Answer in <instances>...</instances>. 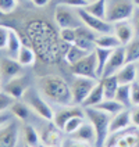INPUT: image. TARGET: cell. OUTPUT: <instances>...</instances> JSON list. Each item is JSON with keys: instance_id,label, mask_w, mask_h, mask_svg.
Instances as JSON below:
<instances>
[{"instance_id": "6da1fadb", "label": "cell", "mask_w": 139, "mask_h": 147, "mask_svg": "<svg viewBox=\"0 0 139 147\" xmlns=\"http://www.w3.org/2000/svg\"><path fill=\"white\" fill-rule=\"evenodd\" d=\"M38 89L46 100L61 106H73L71 86L58 75H43L38 79Z\"/></svg>"}, {"instance_id": "7a4b0ae2", "label": "cell", "mask_w": 139, "mask_h": 147, "mask_svg": "<svg viewBox=\"0 0 139 147\" xmlns=\"http://www.w3.org/2000/svg\"><path fill=\"white\" fill-rule=\"evenodd\" d=\"M85 115L88 118L96 132V144L95 147H104L107 140L110 138V121H111V115L106 114L103 111H100L95 107H86L83 108Z\"/></svg>"}, {"instance_id": "3957f363", "label": "cell", "mask_w": 139, "mask_h": 147, "mask_svg": "<svg viewBox=\"0 0 139 147\" xmlns=\"http://www.w3.org/2000/svg\"><path fill=\"white\" fill-rule=\"evenodd\" d=\"M134 0H106V20L110 24L127 21L135 10Z\"/></svg>"}, {"instance_id": "277c9868", "label": "cell", "mask_w": 139, "mask_h": 147, "mask_svg": "<svg viewBox=\"0 0 139 147\" xmlns=\"http://www.w3.org/2000/svg\"><path fill=\"white\" fill-rule=\"evenodd\" d=\"M24 101L28 104V107L32 110L35 114H38L41 118L46 119V121H53L54 118V113L52 110V107L47 104V101L42 94H38V92L32 88L25 92L24 94Z\"/></svg>"}, {"instance_id": "5b68a950", "label": "cell", "mask_w": 139, "mask_h": 147, "mask_svg": "<svg viewBox=\"0 0 139 147\" xmlns=\"http://www.w3.org/2000/svg\"><path fill=\"white\" fill-rule=\"evenodd\" d=\"M54 21H56V24H57L60 29L61 28H74V29H77L78 26L83 25L77 8L68 7V6L61 4V3H58L56 10H54Z\"/></svg>"}, {"instance_id": "8992f818", "label": "cell", "mask_w": 139, "mask_h": 147, "mask_svg": "<svg viewBox=\"0 0 139 147\" xmlns=\"http://www.w3.org/2000/svg\"><path fill=\"white\" fill-rule=\"evenodd\" d=\"M71 72L75 76H83V78H92V79H99L98 75V60L95 50L88 53L83 58H81L78 63L71 65Z\"/></svg>"}, {"instance_id": "52a82bcc", "label": "cell", "mask_w": 139, "mask_h": 147, "mask_svg": "<svg viewBox=\"0 0 139 147\" xmlns=\"http://www.w3.org/2000/svg\"><path fill=\"white\" fill-rule=\"evenodd\" d=\"M100 79H92V78H83V76H75L73 85H71V93H73V103L75 106H82L85 98L89 96L92 89L98 85Z\"/></svg>"}, {"instance_id": "ba28073f", "label": "cell", "mask_w": 139, "mask_h": 147, "mask_svg": "<svg viewBox=\"0 0 139 147\" xmlns=\"http://www.w3.org/2000/svg\"><path fill=\"white\" fill-rule=\"evenodd\" d=\"M78 14L81 17L82 22L86 25L88 28H90L92 31H95L96 33H111L114 32V25L110 24L107 20L103 18H98V17L89 14L88 11H85V8H77Z\"/></svg>"}, {"instance_id": "9c48e42d", "label": "cell", "mask_w": 139, "mask_h": 147, "mask_svg": "<svg viewBox=\"0 0 139 147\" xmlns=\"http://www.w3.org/2000/svg\"><path fill=\"white\" fill-rule=\"evenodd\" d=\"M106 146L108 147H139V128L138 131H123L110 135Z\"/></svg>"}, {"instance_id": "30bf717a", "label": "cell", "mask_w": 139, "mask_h": 147, "mask_svg": "<svg viewBox=\"0 0 139 147\" xmlns=\"http://www.w3.org/2000/svg\"><path fill=\"white\" fill-rule=\"evenodd\" d=\"M125 64H127V61H125V47L120 46V47H117V49H114L111 51V54L108 57V61H107L106 67L103 69V74H102L100 79L104 78V76L115 75Z\"/></svg>"}, {"instance_id": "8fae6325", "label": "cell", "mask_w": 139, "mask_h": 147, "mask_svg": "<svg viewBox=\"0 0 139 147\" xmlns=\"http://www.w3.org/2000/svg\"><path fill=\"white\" fill-rule=\"evenodd\" d=\"M28 89H29V79L25 75H18L10 79L4 86V92L16 100H21Z\"/></svg>"}, {"instance_id": "7c38bea8", "label": "cell", "mask_w": 139, "mask_h": 147, "mask_svg": "<svg viewBox=\"0 0 139 147\" xmlns=\"http://www.w3.org/2000/svg\"><path fill=\"white\" fill-rule=\"evenodd\" d=\"M20 138V128L17 121H10L0 126V147H16Z\"/></svg>"}, {"instance_id": "4fadbf2b", "label": "cell", "mask_w": 139, "mask_h": 147, "mask_svg": "<svg viewBox=\"0 0 139 147\" xmlns=\"http://www.w3.org/2000/svg\"><path fill=\"white\" fill-rule=\"evenodd\" d=\"M77 32V39H75V45L79 46L82 49L88 50V51H93L96 47V32L92 31L90 28H88L86 25L83 24L81 26H78L75 29Z\"/></svg>"}, {"instance_id": "5bb4252c", "label": "cell", "mask_w": 139, "mask_h": 147, "mask_svg": "<svg viewBox=\"0 0 139 147\" xmlns=\"http://www.w3.org/2000/svg\"><path fill=\"white\" fill-rule=\"evenodd\" d=\"M22 65L17 61V58L13 57H3L0 58V76L4 79H13L18 75H21Z\"/></svg>"}, {"instance_id": "9a60e30c", "label": "cell", "mask_w": 139, "mask_h": 147, "mask_svg": "<svg viewBox=\"0 0 139 147\" xmlns=\"http://www.w3.org/2000/svg\"><path fill=\"white\" fill-rule=\"evenodd\" d=\"M130 126H132L131 111L124 108L123 111H120L118 114L111 117V121H110V135L127 131V129H130Z\"/></svg>"}, {"instance_id": "2e32d148", "label": "cell", "mask_w": 139, "mask_h": 147, "mask_svg": "<svg viewBox=\"0 0 139 147\" xmlns=\"http://www.w3.org/2000/svg\"><path fill=\"white\" fill-rule=\"evenodd\" d=\"M85 114V111L79 108L78 106H70L67 107V108H63V110H60L57 113H54V118H53V123L57 126L58 129H64V126H66V123L73 118V117H77V115H83Z\"/></svg>"}, {"instance_id": "e0dca14e", "label": "cell", "mask_w": 139, "mask_h": 147, "mask_svg": "<svg viewBox=\"0 0 139 147\" xmlns=\"http://www.w3.org/2000/svg\"><path fill=\"white\" fill-rule=\"evenodd\" d=\"M114 25V33L115 36L118 38V40L121 42L123 46H127L130 42H132L136 36H135V31H134V26H132L131 21L127 20V21H120V22H115Z\"/></svg>"}, {"instance_id": "ac0fdd59", "label": "cell", "mask_w": 139, "mask_h": 147, "mask_svg": "<svg viewBox=\"0 0 139 147\" xmlns=\"http://www.w3.org/2000/svg\"><path fill=\"white\" fill-rule=\"evenodd\" d=\"M71 138L75 140H81L83 143L92 144V146L96 144V132H95L93 125H92L89 121H88V122L85 121V122L82 123L81 126L71 135Z\"/></svg>"}, {"instance_id": "d6986e66", "label": "cell", "mask_w": 139, "mask_h": 147, "mask_svg": "<svg viewBox=\"0 0 139 147\" xmlns=\"http://www.w3.org/2000/svg\"><path fill=\"white\" fill-rule=\"evenodd\" d=\"M117 81L120 85H131L138 79V64L136 63H127L125 65L115 74Z\"/></svg>"}, {"instance_id": "ffe728a7", "label": "cell", "mask_w": 139, "mask_h": 147, "mask_svg": "<svg viewBox=\"0 0 139 147\" xmlns=\"http://www.w3.org/2000/svg\"><path fill=\"white\" fill-rule=\"evenodd\" d=\"M60 131H61V129H58L54 123L47 126V128L41 133V144L60 147L61 143H63V136H61V132Z\"/></svg>"}, {"instance_id": "44dd1931", "label": "cell", "mask_w": 139, "mask_h": 147, "mask_svg": "<svg viewBox=\"0 0 139 147\" xmlns=\"http://www.w3.org/2000/svg\"><path fill=\"white\" fill-rule=\"evenodd\" d=\"M96 46L98 47H103V49H110V50H114L121 45V42L118 40V38L115 36L114 32L111 33H99L98 38H96Z\"/></svg>"}, {"instance_id": "7402d4cb", "label": "cell", "mask_w": 139, "mask_h": 147, "mask_svg": "<svg viewBox=\"0 0 139 147\" xmlns=\"http://www.w3.org/2000/svg\"><path fill=\"white\" fill-rule=\"evenodd\" d=\"M104 100V90H103V85L102 81L98 82V85L92 89V92L89 93V96L85 98V101L82 103V107L86 108V107H96L98 104H100L102 101Z\"/></svg>"}, {"instance_id": "603a6c76", "label": "cell", "mask_w": 139, "mask_h": 147, "mask_svg": "<svg viewBox=\"0 0 139 147\" xmlns=\"http://www.w3.org/2000/svg\"><path fill=\"white\" fill-rule=\"evenodd\" d=\"M22 47V42L20 38V33L17 32L14 28H10L8 26V42H7V51L11 57H16L18 56V51Z\"/></svg>"}, {"instance_id": "cb8c5ba5", "label": "cell", "mask_w": 139, "mask_h": 147, "mask_svg": "<svg viewBox=\"0 0 139 147\" xmlns=\"http://www.w3.org/2000/svg\"><path fill=\"white\" fill-rule=\"evenodd\" d=\"M88 53H90V51L82 49L79 46H77L75 43H74V45H68V49H67V51H66L64 60H66L67 64L71 67V65H74L75 63H78L81 58L85 57Z\"/></svg>"}, {"instance_id": "d4e9b609", "label": "cell", "mask_w": 139, "mask_h": 147, "mask_svg": "<svg viewBox=\"0 0 139 147\" xmlns=\"http://www.w3.org/2000/svg\"><path fill=\"white\" fill-rule=\"evenodd\" d=\"M100 81H102L103 90H104V98L113 100V98L115 97L117 89H118V86H120V83L117 81V76H115V75H110V76L102 78Z\"/></svg>"}, {"instance_id": "484cf974", "label": "cell", "mask_w": 139, "mask_h": 147, "mask_svg": "<svg viewBox=\"0 0 139 147\" xmlns=\"http://www.w3.org/2000/svg\"><path fill=\"white\" fill-rule=\"evenodd\" d=\"M21 133H22L25 144H29V146L33 147L41 146V135L38 133V131L33 128L32 125H24Z\"/></svg>"}, {"instance_id": "4316f807", "label": "cell", "mask_w": 139, "mask_h": 147, "mask_svg": "<svg viewBox=\"0 0 139 147\" xmlns=\"http://www.w3.org/2000/svg\"><path fill=\"white\" fill-rule=\"evenodd\" d=\"M95 108H98L100 111H103V113H106V114L113 117V115L118 114L120 111H123L125 107H124L121 103H118L115 98H113V100H107V98H104V100H103L100 104H98Z\"/></svg>"}, {"instance_id": "83f0119b", "label": "cell", "mask_w": 139, "mask_h": 147, "mask_svg": "<svg viewBox=\"0 0 139 147\" xmlns=\"http://www.w3.org/2000/svg\"><path fill=\"white\" fill-rule=\"evenodd\" d=\"M17 61L21 64L22 67H31L35 64L36 61V56H35V51L31 47L22 45V47L18 51V56H17Z\"/></svg>"}, {"instance_id": "f1b7e54d", "label": "cell", "mask_w": 139, "mask_h": 147, "mask_svg": "<svg viewBox=\"0 0 139 147\" xmlns=\"http://www.w3.org/2000/svg\"><path fill=\"white\" fill-rule=\"evenodd\" d=\"M10 113H11V115H14L17 119L26 121L28 117H29V107L26 106L25 101L16 100V101L11 104V107H10Z\"/></svg>"}, {"instance_id": "f546056e", "label": "cell", "mask_w": 139, "mask_h": 147, "mask_svg": "<svg viewBox=\"0 0 139 147\" xmlns=\"http://www.w3.org/2000/svg\"><path fill=\"white\" fill-rule=\"evenodd\" d=\"M85 8V11H88L89 14L98 17V18H103L106 20V0H96L89 3Z\"/></svg>"}, {"instance_id": "4dcf8cb0", "label": "cell", "mask_w": 139, "mask_h": 147, "mask_svg": "<svg viewBox=\"0 0 139 147\" xmlns=\"http://www.w3.org/2000/svg\"><path fill=\"white\" fill-rule=\"evenodd\" d=\"M113 50L110 49H103V47H95V54H96V60H98V75H99V79L103 74V69L106 67L107 61H108V57L111 54Z\"/></svg>"}, {"instance_id": "1f68e13d", "label": "cell", "mask_w": 139, "mask_h": 147, "mask_svg": "<svg viewBox=\"0 0 139 147\" xmlns=\"http://www.w3.org/2000/svg\"><path fill=\"white\" fill-rule=\"evenodd\" d=\"M125 47V61L127 63H139V38L130 42Z\"/></svg>"}, {"instance_id": "d6a6232c", "label": "cell", "mask_w": 139, "mask_h": 147, "mask_svg": "<svg viewBox=\"0 0 139 147\" xmlns=\"http://www.w3.org/2000/svg\"><path fill=\"white\" fill-rule=\"evenodd\" d=\"M115 100L118 103H121L125 108L128 106H132L131 101V85H120L117 93H115Z\"/></svg>"}, {"instance_id": "836d02e7", "label": "cell", "mask_w": 139, "mask_h": 147, "mask_svg": "<svg viewBox=\"0 0 139 147\" xmlns=\"http://www.w3.org/2000/svg\"><path fill=\"white\" fill-rule=\"evenodd\" d=\"M83 122H85L83 115H77V117H73V118H71V119L66 123V126H64L63 132H64V133H67V135H73L74 132L77 131V129H78V128H79Z\"/></svg>"}, {"instance_id": "e575fe53", "label": "cell", "mask_w": 139, "mask_h": 147, "mask_svg": "<svg viewBox=\"0 0 139 147\" xmlns=\"http://www.w3.org/2000/svg\"><path fill=\"white\" fill-rule=\"evenodd\" d=\"M60 38L61 40L66 42L67 45H74L77 39V32L74 28H61L60 29Z\"/></svg>"}, {"instance_id": "d590c367", "label": "cell", "mask_w": 139, "mask_h": 147, "mask_svg": "<svg viewBox=\"0 0 139 147\" xmlns=\"http://www.w3.org/2000/svg\"><path fill=\"white\" fill-rule=\"evenodd\" d=\"M16 101V98H13L10 94H7L6 92H0V113L10 110L11 104Z\"/></svg>"}, {"instance_id": "8d00e7d4", "label": "cell", "mask_w": 139, "mask_h": 147, "mask_svg": "<svg viewBox=\"0 0 139 147\" xmlns=\"http://www.w3.org/2000/svg\"><path fill=\"white\" fill-rule=\"evenodd\" d=\"M17 3V0H0V10L6 14H10L16 10Z\"/></svg>"}, {"instance_id": "74e56055", "label": "cell", "mask_w": 139, "mask_h": 147, "mask_svg": "<svg viewBox=\"0 0 139 147\" xmlns=\"http://www.w3.org/2000/svg\"><path fill=\"white\" fill-rule=\"evenodd\" d=\"M60 3L73 8H82V7H86L89 4L88 0H60Z\"/></svg>"}, {"instance_id": "f35d334b", "label": "cell", "mask_w": 139, "mask_h": 147, "mask_svg": "<svg viewBox=\"0 0 139 147\" xmlns=\"http://www.w3.org/2000/svg\"><path fill=\"white\" fill-rule=\"evenodd\" d=\"M131 101L132 106H139V81L131 83Z\"/></svg>"}, {"instance_id": "ab89813d", "label": "cell", "mask_w": 139, "mask_h": 147, "mask_svg": "<svg viewBox=\"0 0 139 147\" xmlns=\"http://www.w3.org/2000/svg\"><path fill=\"white\" fill-rule=\"evenodd\" d=\"M7 42H8V26H4V25L0 24V50L7 47Z\"/></svg>"}, {"instance_id": "60d3db41", "label": "cell", "mask_w": 139, "mask_h": 147, "mask_svg": "<svg viewBox=\"0 0 139 147\" xmlns=\"http://www.w3.org/2000/svg\"><path fill=\"white\" fill-rule=\"evenodd\" d=\"M61 147H95V146L88 144V143H83L81 140H75V139H73V138H70V139L64 140V142L61 143Z\"/></svg>"}, {"instance_id": "b9f144b4", "label": "cell", "mask_w": 139, "mask_h": 147, "mask_svg": "<svg viewBox=\"0 0 139 147\" xmlns=\"http://www.w3.org/2000/svg\"><path fill=\"white\" fill-rule=\"evenodd\" d=\"M130 21H131L132 26H134V31H135V36L139 38V7L136 6L135 10H134V13H132V17L130 18Z\"/></svg>"}, {"instance_id": "7bdbcfd3", "label": "cell", "mask_w": 139, "mask_h": 147, "mask_svg": "<svg viewBox=\"0 0 139 147\" xmlns=\"http://www.w3.org/2000/svg\"><path fill=\"white\" fill-rule=\"evenodd\" d=\"M131 121L134 128H139V106H134L131 110Z\"/></svg>"}, {"instance_id": "ee69618b", "label": "cell", "mask_w": 139, "mask_h": 147, "mask_svg": "<svg viewBox=\"0 0 139 147\" xmlns=\"http://www.w3.org/2000/svg\"><path fill=\"white\" fill-rule=\"evenodd\" d=\"M11 121V117L10 115H6L3 114V113H0V126H3V125H6L7 122Z\"/></svg>"}, {"instance_id": "f6af8a7d", "label": "cell", "mask_w": 139, "mask_h": 147, "mask_svg": "<svg viewBox=\"0 0 139 147\" xmlns=\"http://www.w3.org/2000/svg\"><path fill=\"white\" fill-rule=\"evenodd\" d=\"M33 3V6H36V7H45L47 3H49V0H31Z\"/></svg>"}, {"instance_id": "bcb514c9", "label": "cell", "mask_w": 139, "mask_h": 147, "mask_svg": "<svg viewBox=\"0 0 139 147\" xmlns=\"http://www.w3.org/2000/svg\"><path fill=\"white\" fill-rule=\"evenodd\" d=\"M4 18H6V13H3V11L0 10V22H1V21H3Z\"/></svg>"}, {"instance_id": "7dc6e473", "label": "cell", "mask_w": 139, "mask_h": 147, "mask_svg": "<svg viewBox=\"0 0 139 147\" xmlns=\"http://www.w3.org/2000/svg\"><path fill=\"white\" fill-rule=\"evenodd\" d=\"M39 147H58V146H46V144H41Z\"/></svg>"}, {"instance_id": "c3c4849f", "label": "cell", "mask_w": 139, "mask_h": 147, "mask_svg": "<svg viewBox=\"0 0 139 147\" xmlns=\"http://www.w3.org/2000/svg\"><path fill=\"white\" fill-rule=\"evenodd\" d=\"M134 3H135V6H138L139 7V0H134Z\"/></svg>"}, {"instance_id": "681fc988", "label": "cell", "mask_w": 139, "mask_h": 147, "mask_svg": "<svg viewBox=\"0 0 139 147\" xmlns=\"http://www.w3.org/2000/svg\"><path fill=\"white\" fill-rule=\"evenodd\" d=\"M18 3H24V1H28V0H17Z\"/></svg>"}, {"instance_id": "f907efd6", "label": "cell", "mask_w": 139, "mask_h": 147, "mask_svg": "<svg viewBox=\"0 0 139 147\" xmlns=\"http://www.w3.org/2000/svg\"><path fill=\"white\" fill-rule=\"evenodd\" d=\"M138 64V81H139V63H136Z\"/></svg>"}, {"instance_id": "816d5d0a", "label": "cell", "mask_w": 139, "mask_h": 147, "mask_svg": "<svg viewBox=\"0 0 139 147\" xmlns=\"http://www.w3.org/2000/svg\"><path fill=\"white\" fill-rule=\"evenodd\" d=\"M24 147H33V146H29V144H25Z\"/></svg>"}, {"instance_id": "f5cc1de1", "label": "cell", "mask_w": 139, "mask_h": 147, "mask_svg": "<svg viewBox=\"0 0 139 147\" xmlns=\"http://www.w3.org/2000/svg\"><path fill=\"white\" fill-rule=\"evenodd\" d=\"M88 1H89V3H92V1H96V0H88Z\"/></svg>"}, {"instance_id": "db71d44e", "label": "cell", "mask_w": 139, "mask_h": 147, "mask_svg": "<svg viewBox=\"0 0 139 147\" xmlns=\"http://www.w3.org/2000/svg\"><path fill=\"white\" fill-rule=\"evenodd\" d=\"M104 147H108V146H104Z\"/></svg>"}, {"instance_id": "11a10c76", "label": "cell", "mask_w": 139, "mask_h": 147, "mask_svg": "<svg viewBox=\"0 0 139 147\" xmlns=\"http://www.w3.org/2000/svg\"><path fill=\"white\" fill-rule=\"evenodd\" d=\"M0 79H1V76H0Z\"/></svg>"}]
</instances>
